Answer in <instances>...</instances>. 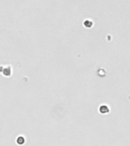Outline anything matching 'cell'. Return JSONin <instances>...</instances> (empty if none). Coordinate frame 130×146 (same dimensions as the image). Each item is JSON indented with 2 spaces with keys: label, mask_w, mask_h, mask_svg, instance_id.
Wrapping results in <instances>:
<instances>
[{
  "label": "cell",
  "mask_w": 130,
  "mask_h": 146,
  "mask_svg": "<svg viewBox=\"0 0 130 146\" xmlns=\"http://www.w3.org/2000/svg\"><path fill=\"white\" fill-rule=\"evenodd\" d=\"M99 111H100V113L105 114V113H107L110 112V109L108 108V107L106 106V105H101L99 108Z\"/></svg>",
  "instance_id": "6da1fadb"
},
{
  "label": "cell",
  "mask_w": 130,
  "mask_h": 146,
  "mask_svg": "<svg viewBox=\"0 0 130 146\" xmlns=\"http://www.w3.org/2000/svg\"><path fill=\"white\" fill-rule=\"evenodd\" d=\"M25 142V139L23 136H19L18 138H17V143L20 145H22L24 144Z\"/></svg>",
  "instance_id": "3957f363"
},
{
  "label": "cell",
  "mask_w": 130,
  "mask_h": 146,
  "mask_svg": "<svg viewBox=\"0 0 130 146\" xmlns=\"http://www.w3.org/2000/svg\"><path fill=\"white\" fill-rule=\"evenodd\" d=\"M11 72H12V71H11V68H10V67H6V68L5 69V70L3 71V75H6V76H9V75H11Z\"/></svg>",
  "instance_id": "277c9868"
},
{
  "label": "cell",
  "mask_w": 130,
  "mask_h": 146,
  "mask_svg": "<svg viewBox=\"0 0 130 146\" xmlns=\"http://www.w3.org/2000/svg\"><path fill=\"white\" fill-rule=\"evenodd\" d=\"M93 25V22H91V20H86L84 22V26L86 27V28H91Z\"/></svg>",
  "instance_id": "7a4b0ae2"
}]
</instances>
